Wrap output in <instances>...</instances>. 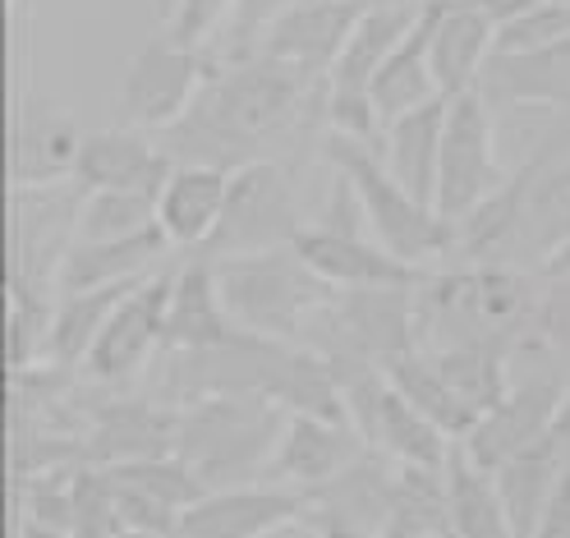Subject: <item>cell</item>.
<instances>
[{
    "mask_svg": "<svg viewBox=\"0 0 570 538\" xmlns=\"http://www.w3.org/2000/svg\"><path fill=\"white\" fill-rule=\"evenodd\" d=\"M323 97L327 92H313L267 56L212 65L194 106L166 134H157V143L175 166L239 170L248 162H267V153L299 125L308 106L323 111Z\"/></svg>",
    "mask_w": 570,
    "mask_h": 538,
    "instance_id": "1",
    "label": "cell"
},
{
    "mask_svg": "<svg viewBox=\"0 0 570 538\" xmlns=\"http://www.w3.org/2000/svg\"><path fill=\"white\" fill-rule=\"evenodd\" d=\"M419 350H502L548 341V291L515 263H460L438 267L414 285Z\"/></svg>",
    "mask_w": 570,
    "mask_h": 538,
    "instance_id": "2",
    "label": "cell"
},
{
    "mask_svg": "<svg viewBox=\"0 0 570 538\" xmlns=\"http://www.w3.org/2000/svg\"><path fill=\"white\" fill-rule=\"evenodd\" d=\"M323 157L354 189V198H360L373 239L386 244L401 263H410L419 272H438L460 248L455 226L438 207L419 203L401 179L386 170L377 148H368L360 138H345V134H323Z\"/></svg>",
    "mask_w": 570,
    "mask_h": 538,
    "instance_id": "3",
    "label": "cell"
},
{
    "mask_svg": "<svg viewBox=\"0 0 570 538\" xmlns=\"http://www.w3.org/2000/svg\"><path fill=\"white\" fill-rule=\"evenodd\" d=\"M212 263V258H207ZM217 291L239 332L267 341H304L313 317L336 300V285L317 276L299 248H267V254L217 258Z\"/></svg>",
    "mask_w": 570,
    "mask_h": 538,
    "instance_id": "4",
    "label": "cell"
},
{
    "mask_svg": "<svg viewBox=\"0 0 570 538\" xmlns=\"http://www.w3.org/2000/svg\"><path fill=\"white\" fill-rule=\"evenodd\" d=\"M285 419L291 414L267 397H203L180 405L175 456L189 460L207 488L263 483Z\"/></svg>",
    "mask_w": 570,
    "mask_h": 538,
    "instance_id": "5",
    "label": "cell"
},
{
    "mask_svg": "<svg viewBox=\"0 0 570 538\" xmlns=\"http://www.w3.org/2000/svg\"><path fill=\"white\" fill-rule=\"evenodd\" d=\"M299 258L323 276L336 291H391V285H419L428 272L401 263L386 244L373 239L364 207L354 198V189L336 175L332 207L317 222H308L295 235Z\"/></svg>",
    "mask_w": 570,
    "mask_h": 538,
    "instance_id": "6",
    "label": "cell"
},
{
    "mask_svg": "<svg viewBox=\"0 0 570 538\" xmlns=\"http://www.w3.org/2000/svg\"><path fill=\"white\" fill-rule=\"evenodd\" d=\"M308 222L299 217L295 185L281 162H248L230 170V194L217 235L207 239L203 254L194 258H239V254H267V248H291L295 235Z\"/></svg>",
    "mask_w": 570,
    "mask_h": 538,
    "instance_id": "7",
    "label": "cell"
},
{
    "mask_svg": "<svg viewBox=\"0 0 570 538\" xmlns=\"http://www.w3.org/2000/svg\"><path fill=\"white\" fill-rule=\"evenodd\" d=\"M207 75H212L207 51L175 42L166 28L153 32V38L129 56L125 75H120V125L166 134L194 106Z\"/></svg>",
    "mask_w": 570,
    "mask_h": 538,
    "instance_id": "8",
    "label": "cell"
},
{
    "mask_svg": "<svg viewBox=\"0 0 570 538\" xmlns=\"http://www.w3.org/2000/svg\"><path fill=\"white\" fill-rule=\"evenodd\" d=\"M502 162H497V129H492V101L474 88L460 92L446 106V134H442V166H438V212L460 226L470 212L502 189Z\"/></svg>",
    "mask_w": 570,
    "mask_h": 538,
    "instance_id": "9",
    "label": "cell"
},
{
    "mask_svg": "<svg viewBox=\"0 0 570 538\" xmlns=\"http://www.w3.org/2000/svg\"><path fill=\"white\" fill-rule=\"evenodd\" d=\"M170 285H175V272H153L116 304L111 322L101 327V336H97V345L88 354V364L79 369L88 382L125 387V382H134L142 369H148L153 359H161L166 317H170Z\"/></svg>",
    "mask_w": 570,
    "mask_h": 538,
    "instance_id": "10",
    "label": "cell"
},
{
    "mask_svg": "<svg viewBox=\"0 0 570 538\" xmlns=\"http://www.w3.org/2000/svg\"><path fill=\"white\" fill-rule=\"evenodd\" d=\"M83 129L79 116L60 106L56 97L23 92L10 106V189H56L75 179L79 153H83Z\"/></svg>",
    "mask_w": 570,
    "mask_h": 538,
    "instance_id": "11",
    "label": "cell"
},
{
    "mask_svg": "<svg viewBox=\"0 0 570 538\" xmlns=\"http://www.w3.org/2000/svg\"><path fill=\"white\" fill-rule=\"evenodd\" d=\"M364 10H368V0H299V6L267 32L258 56L291 69L313 92H327L332 69H336Z\"/></svg>",
    "mask_w": 570,
    "mask_h": 538,
    "instance_id": "12",
    "label": "cell"
},
{
    "mask_svg": "<svg viewBox=\"0 0 570 538\" xmlns=\"http://www.w3.org/2000/svg\"><path fill=\"white\" fill-rule=\"evenodd\" d=\"M308 520V492L281 483L212 488L180 511L175 538H281Z\"/></svg>",
    "mask_w": 570,
    "mask_h": 538,
    "instance_id": "13",
    "label": "cell"
},
{
    "mask_svg": "<svg viewBox=\"0 0 570 538\" xmlns=\"http://www.w3.org/2000/svg\"><path fill=\"white\" fill-rule=\"evenodd\" d=\"M566 391H570V382L552 378V373H533V378L511 382V391L470 428V438L460 447L470 451L474 464L497 475L507 460H515L520 451H529L533 442H543L552 433V423L566 405Z\"/></svg>",
    "mask_w": 570,
    "mask_h": 538,
    "instance_id": "14",
    "label": "cell"
},
{
    "mask_svg": "<svg viewBox=\"0 0 570 538\" xmlns=\"http://www.w3.org/2000/svg\"><path fill=\"white\" fill-rule=\"evenodd\" d=\"M364 451H368V442L354 433V423H336L323 414H291L281 428V442H276L272 460H267L263 483L317 492L336 475H345Z\"/></svg>",
    "mask_w": 570,
    "mask_h": 538,
    "instance_id": "15",
    "label": "cell"
},
{
    "mask_svg": "<svg viewBox=\"0 0 570 538\" xmlns=\"http://www.w3.org/2000/svg\"><path fill=\"white\" fill-rule=\"evenodd\" d=\"M175 162L157 143V134L111 125L83 138V153L75 166V185L83 194H161Z\"/></svg>",
    "mask_w": 570,
    "mask_h": 538,
    "instance_id": "16",
    "label": "cell"
},
{
    "mask_svg": "<svg viewBox=\"0 0 570 538\" xmlns=\"http://www.w3.org/2000/svg\"><path fill=\"white\" fill-rule=\"evenodd\" d=\"M433 6V38L428 65L442 97L474 92L497 56V23L479 10V0H428Z\"/></svg>",
    "mask_w": 570,
    "mask_h": 538,
    "instance_id": "17",
    "label": "cell"
},
{
    "mask_svg": "<svg viewBox=\"0 0 570 538\" xmlns=\"http://www.w3.org/2000/svg\"><path fill=\"white\" fill-rule=\"evenodd\" d=\"M175 428H180V410L175 405H157L142 397H116L101 410H92L83 456L92 470H116V464H129V460L170 456Z\"/></svg>",
    "mask_w": 570,
    "mask_h": 538,
    "instance_id": "18",
    "label": "cell"
},
{
    "mask_svg": "<svg viewBox=\"0 0 570 538\" xmlns=\"http://www.w3.org/2000/svg\"><path fill=\"white\" fill-rule=\"evenodd\" d=\"M230 194V170L222 166H175L157 194V226L166 239L185 254H203L207 239L217 235L222 212Z\"/></svg>",
    "mask_w": 570,
    "mask_h": 538,
    "instance_id": "19",
    "label": "cell"
},
{
    "mask_svg": "<svg viewBox=\"0 0 570 538\" xmlns=\"http://www.w3.org/2000/svg\"><path fill=\"white\" fill-rule=\"evenodd\" d=\"M239 327L230 322L222 291H217V267L207 258H189L175 267L170 285V317H166V350L161 354H194L230 341Z\"/></svg>",
    "mask_w": 570,
    "mask_h": 538,
    "instance_id": "20",
    "label": "cell"
},
{
    "mask_svg": "<svg viewBox=\"0 0 570 538\" xmlns=\"http://www.w3.org/2000/svg\"><path fill=\"white\" fill-rule=\"evenodd\" d=\"M423 6H414V0H368V10L360 14V23H354L350 42L332 69L327 79V92L336 97H368V84L373 75L391 60V51H396L410 28L419 19Z\"/></svg>",
    "mask_w": 570,
    "mask_h": 538,
    "instance_id": "21",
    "label": "cell"
},
{
    "mask_svg": "<svg viewBox=\"0 0 570 538\" xmlns=\"http://www.w3.org/2000/svg\"><path fill=\"white\" fill-rule=\"evenodd\" d=\"M170 239L161 226H148L125 239H97L83 244L75 239L69 258L60 267V295L65 291H101V285H125V281H142L161 272V258L170 254Z\"/></svg>",
    "mask_w": 570,
    "mask_h": 538,
    "instance_id": "22",
    "label": "cell"
},
{
    "mask_svg": "<svg viewBox=\"0 0 570 538\" xmlns=\"http://www.w3.org/2000/svg\"><path fill=\"white\" fill-rule=\"evenodd\" d=\"M446 106L451 97H438L419 111L391 120L382 134V162L401 185L433 207L438 203V166H442V134H446Z\"/></svg>",
    "mask_w": 570,
    "mask_h": 538,
    "instance_id": "23",
    "label": "cell"
},
{
    "mask_svg": "<svg viewBox=\"0 0 570 538\" xmlns=\"http://www.w3.org/2000/svg\"><path fill=\"white\" fill-rule=\"evenodd\" d=\"M442 483H446V538H515L502 488H497V479L483 464L470 460V451L460 442L446 456Z\"/></svg>",
    "mask_w": 570,
    "mask_h": 538,
    "instance_id": "24",
    "label": "cell"
},
{
    "mask_svg": "<svg viewBox=\"0 0 570 538\" xmlns=\"http://www.w3.org/2000/svg\"><path fill=\"white\" fill-rule=\"evenodd\" d=\"M428 38H433V6L419 10L410 38L391 51V60L377 69L373 84H368V101H373L382 129L391 120H401V116H410V111H419V106L442 97L438 79H433V65H428Z\"/></svg>",
    "mask_w": 570,
    "mask_h": 538,
    "instance_id": "25",
    "label": "cell"
},
{
    "mask_svg": "<svg viewBox=\"0 0 570 538\" xmlns=\"http://www.w3.org/2000/svg\"><path fill=\"white\" fill-rule=\"evenodd\" d=\"M566 244H570V162H557L548 170L539 166V175H533L520 212V231L511 244V263L515 267L533 263L543 272Z\"/></svg>",
    "mask_w": 570,
    "mask_h": 538,
    "instance_id": "26",
    "label": "cell"
},
{
    "mask_svg": "<svg viewBox=\"0 0 570 538\" xmlns=\"http://www.w3.org/2000/svg\"><path fill=\"white\" fill-rule=\"evenodd\" d=\"M483 97H507L515 106H557L570 101V38L524 56H492L479 84Z\"/></svg>",
    "mask_w": 570,
    "mask_h": 538,
    "instance_id": "27",
    "label": "cell"
},
{
    "mask_svg": "<svg viewBox=\"0 0 570 538\" xmlns=\"http://www.w3.org/2000/svg\"><path fill=\"white\" fill-rule=\"evenodd\" d=\"M138 281H125V285H101V291H65L56 300V313H51V341H47V364L51 369H65L75 373L88 364V354L101 336V327L111 322L116 304L134 291Z\"/></svg>",
    "mask_w": 570,
    "mask_h": 538,
    "instance_id": "28",
    "label": "cell"
},
{
    "mask_svg": "<svg viewBox=\"0 0 570 538\" xmlns=\"http://www.w3.org/2000/svg\"><path fill=\"white\" fill-rule=\"evenodd\" d=\"M566 456L557 451L552 438L543 442H533L529 451H520L515 460H507L502 470H497V488H502V501H507V511H511V525H515V538H529L533 525H539L543 507L552 501L557 483L566 479Z\"/></svg>",
    "mask_w": 570,
    "mask_h": 538,
    "instance_id": "29",
    "label": "cell"
},
{
    "mask_svg": "<svg viewBox=\"0 0 570 538\" xmlns=\"http://www.w3.org/2000/svg\"><path fill=\"white\" fill-rule=\"evenodd\" d=\"M423 354L433 359V369L451 387V397L470 410L474 423L511 391V359L502 350L465 345V350H423Z\"/></svg>",
    "mask_w": 570,
    "mask_h": 538,
    "instance_id": "30",
    "label": "cell"
},
{
    "mask_svg": "<svg viewBox=\"0 0 570 538\" xmlns=\"http://www.w3.org/2000/svg\"><path fill=\"white\" fill-rule=\"evenodd\" d=\"M377 538H446L442 470H414V464H401Z\"/></svg>",
    "mask_w": 570,
    "mask_h": 538,
    "instance_id": "31",
    "label": "cell"
},
{
    "mask_svg": "<svg viewBox=\"0 0 570 538\" xmlns=\"http://www.w3.org/2000/svg\"><path fill=\"white\" fill-rule=\"evenodd\" d=\"M386 378H391V387H396L423 419H433L451 442H465V438H470V428H474L470 410L451 397V387L442 382V373L433 369V359H428L423 350L396 359V364L386 369Z\"/></svg>",
    "mask_w": 570,
    "mask_h": 538,
    "instance_id": "32",
    "label": "cell"
},
{
    "mask_svg": "<svg viewBox=\"0 0 570 538\" xmlns=\"http://www.w3.org/2000/svg\"><path fill=\"white\" fill-rule=\"evenodd\" d=\"M116 483H125V488H138V492H148L153 501H161V507H170V511H189L194 501L203 497V492H212L203 479H198V470L189 460H180V456H148V460H129V464H116V470H106Z\"/></svg>",
    "mask_w": 570,
    "mask_h": 538,
    "instance_id": "33",
    "label": "cell"
},
{
    "mask_svg": "<svg viewBox=\"0 0 570 538\" xmlns=\"http://www.w3.org/2000/svg\"><path fill=\"white\" fill-rule=\"evenodd\" d=\"M299 0H235L230 19L222 28V38L212 42L207 51L217 56V65H239V60H254L258 47L267 42V32L291 14Z\"/></svg>",
    "mask_w": 570,
    "mask_h": 538,
    "instance_id": "34",
    "label": "cell"
},
{
    "mask_svg": "<svg viewBox=\"0 0 570 538\" xmlns=\"http://www.w3.org/2000/svg\"><path fill=\"white\" fill-rule=\"evenodd\" d=\"M157 226V194H88L79 212V239H125Z\"/></svg>",
    "mask_w": 570,
    "mask_h": 538,
    "instance_id": "35",
    "label": "cell"
},
{
    "mask_svg": "<svg viewBox=\"0 0 570 538\" xmlns=\"http://www.w3.org/2000/svg\"><path fill=\"white\" fill-rule=\"evenodd\" d=\"M230 6H235V0H170L166 32H170L175 42L207 51L212 42L222 38V28L230 19Z\"/></svg>",
    "mask_w": 570,
    "mask_h": 538,
    "instance_id": "36",
    "label": "cell"
},
{
    "mask_svg": "<svg viewBox=\"0 0 570 538\" xmlns=\"http://www.w3.org/2000/svg\"><path fill=\"white\" fill-rule=\"evenodd\" d=\"M529 538H570V470H566V479L557 483L552 501L543 507V516H539V525H533Z\"/></svg>",
    "mask_w": 570,
    "mask_h": 538,
    "instance_id": "37",
    "label": "cell"
},
{
    "mask_svg": "<svg viewBox=\"0 0 570 538\" xmlns=\"http://www.w3.org/2000/svg\"><path fill=\"white\" fill-rule=\"evenodd\" d=\"M539 6H548V0H479V10L497 23V32L511 28V23H520V19H529Z\"/></svg>",
    "mask_w": 570,
    "mask_h": 538,
    "instance_id": "38",
    "label": "cell"
},
{
    "mask_svg": "<svg viewBox=\"0 0 570 538\" xmlns=\"http://www.w3.org/2000/svg\"><path fill=\"white\" fill-rule=\"evenodd\" d=\"M304 525H313V538H377L373 529H360V525H345V520H317V516H308Z\"/></svg>",
    "mask_w": 570,
    "mask_h": 538,
    "instance_id": "39",
    "label": "cell"
},
{
    "mask_svg": "<svg viewBox=\"0 0 570 538\" xmlns=\"http://www.w3.org/2000/svg\"><path fill=\"white\" fill-rule=\"evenodd\" d=\"M552 442H557V451L566 456V464H570V391H566V405H561V414H557V423H552V433H548Z\"/></svg>",
    "mask_w": 570,
    "mask_h": 538,
    "instance_id": "40",
    "label": "cell"
},
{
    "mask_svg": "<svg viewBox=\"0 0 570 538\" xmlns=\"http://www.w3.org/2000/svg\"><path fill=\"white\" fill-rule=\"evenodd\" d=\"M19 538H75V534L51 529V525H38V520H23V525H19Z\"/></svg>",
    "mask_w": 570,
    "mask_h": 538,
    "instance_id": "41",
    "label": "cell"
},
{
    "mask_svg": "<svg viewBox=\"0 0 570 538\" xmlns=\"http://www.w3.org/2000/svg\"><path fill=\"white\" fill-rule=\"evenodd\" d=\"M543 276H548V281H570V244H566L561 254H557V258L543 267Z\"/></svg>",
    "mask_w": 570,
    "mask_h": 538,
    "instance_id": "42",
    "label": "cell"
},
{
    "mask_svg": "<svg viewBox=\"0 0 570 538\" xmlns=\"http://www.w3.org/2000/svg\"><path fill=\"white\" fill-rule=\"evenodd\" d=\"M116 538H166V534H148V529H116Z\"/></svg>",
    "mask_w": 570,
    "mask_h": 538,
    "instance_id": "43",
    "label": "cell"
},
{
    "mask_svg": "<svg viewBox=\"0 0 570 538\" xmlns=\"http://www.w3.org/2000/svg\"><path fill=\"white\" fill-rule=\"evenodd\" d=\"M414 6H428V0H414Z\"/></svg>",
    "mask_w": 570,
    "mask_h": 538,
    "instance_id": "44",
    "label": "cell"
}]
</instances>
